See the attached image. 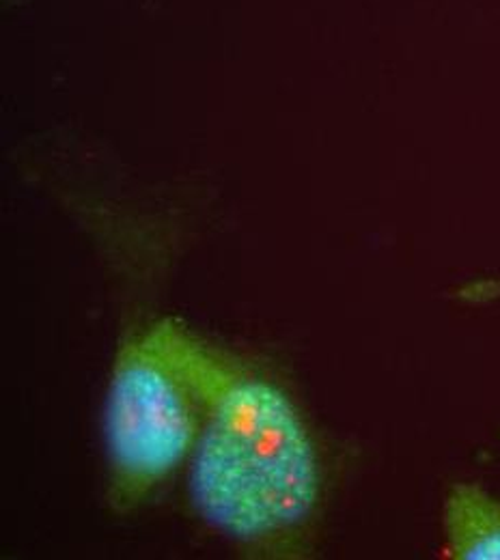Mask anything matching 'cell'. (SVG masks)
Masks as SVG:
<instances>
[{
	"label": "cell",
	"mask_w": 500,
	"mask_h": 560,
	"mask_svg": "<svg viewBox=\"0 0 500 560\" xmlns=\"http://www.w3.org/2000/svg\"><path fill=\"white\" fill-rule=\"evenodd\" d=\"M190 493L226 537L264 546L298 530L319 500V462L302 417L264 377L237 373L197 442Z\"/></svg>",
	"instance_id": "1"
},
{
	"label": "cell",
	"mask_w": 500,
	"mask_h": 560,
	"mask_svg": "<svg viewBox=\"0 0 500 560\" xmlns=\"http://www.w3.org/2000/svg\"><path fill=\"white\" fill-rule=\"evenodd\" d=\"M199 415L208 417L199 395L149 332L119 350L104 417L108 500L117 511L139 506L184 462Z\"/></svg>",
	"instance_id": "2"
},
{
	"label": "cell",
	"mask_w": 500,
	"mask_h": 560,
	"mask_svg": "<svg viewBox=\"0 0 500 560\" xmlns=\"http://www.w3.org/2000/svg\"><path fill=\"white\" fill-rule=\"evenodd\" d=\"M442 555L453 560H500V500L477 483L453 486L442 506Z\"/></svg>",
	"instance_id": "3"
},
{
	"label": "cell",
	"mask_w": 500,
	"mask_h": 560,
	"mask_svg": "<svg viewBox=\"0 0 500 560\" xmlns=\"http://www.w3.org/2000/svg\"><path fill=\"white\" fill-rule=\"evenodd\" d=\"M470 293L477 300H497V298H500V280H488V282L475 284L470 289Z\"/></svg>",
	"instance_id": "4"
}]
</instances>
